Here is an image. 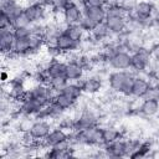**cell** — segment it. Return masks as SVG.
Here are the masks:
<instances>
[{"label": "cell", "mask_w": 159, "mask_h": 159, "mask_svg": "<svg viewBox=\"0 0 159 159\" xmlns=\"http://www.w3.org/2000/svg\"><path fill=\"white\" fill-rule=\"evenodd\" d=\"M134 75L128 71H113L108 75V86L113 93H120L124 97L132 96V86Z\"/></svg>", "instance_id": "6da1fadb"}, {"label": "cell", "mask_w": 159, "mask_h": 159, "mask_svg": "<svg viewBox=\"0 0 159 159\" xmlns=\"http://www.w3.org/2000/svg\"><path fill=\"white\" fill-rule=\"evenodd\" d=\"M152 62V53L150 48L143 46L137 52L132 53V61H130V68L137 73H143L148 71L149 65Z\"/></svg>", "instance_id": "7a4b0ae2"}, {"label": "cell", "mask_w": 159, "mask_h": 159, "mask_svg": "<svg viewBox=\"0 0 159 159\" xmlns=\"http://www.w3.org/2000/svg\"><path fill=\"white\" fill-rule=\"evenodd\" d=\"M99 118H101V116H98L88 109H82L80 116H77L75 118V124H73L75 130H83V129L98 125Z\"/></svg>", "instance_id": "3957f363"}, {"label": "cell", "mask_w": 159, "mask_h": 159, "mask_svg": "<svg viewBox=\"0 0 159 159\" xmlns=\"http://www.w3.org/2000/svg\"><path fill=\"white\" fill-rule=\"evenodd\" d=\"M130 61H132V53L128 51H117L114 52L107 61L109 67H112L116 71H127L130 68Z\"/></svg>", "instance_id": "277c9868"}, {"label": "cell", "mask_w": 159, "mask_h": 159, "mask_svg": "<svg viewBox=\"0 0 159 159\" xmlns=\"http://www.w3.org/2000/svg\"><path fill=\"white\" fill-rule=\"evenodd\" d=\"M47 6L45 4H31V5H26L25 6V15L27 16L29 21L32 24H39L42 22L46 19L47 15Z\"/></svg>", "instance_id": "5b68a950"}, {"label": "cell", "mask_w": 159, "mask_h": 159, "mask_svg": "<svg viewBox=\"0 0 159 159\" xmlns=\"http://www.w3.org/2000/svg\"><path fill=\"white\" fill-rule=\"evenodd\" d=\"M43 104L41 102H39L37 99L32 98L29 94V91L26 92V94L24 96V98L20 101V113L25 114V116H36L41 109H42Z\"/></svg>", "instance_id": "8992f818"}, {"label": "cell", "mask_w": 159, "mask_h": 159, "mask_svg": "<svg viewBox=\"0 0 159 159\" xmlns=\"http://www.w3.org/2000/svg\"><path fill=\"white\" fill-rule=\"evenodd\" d=\"M51 129H52L51 123L47 119H37L32 123L29 133L32 135V138L36 142H42L47 137V134L51 132Z\"/></svg>", "instance_id": "52a82bcc"}, {"label": "cell", "mask_w": 159, "mask_h": 159, "mask_svg": "<svg viewBox=\"0 0 159 159\" xmlns=\"http://www.w3.org/2000/svg\"><path fill=\"white\" fill-rule=\"evenodd\" d=\"M107 158H122L127 157V139L119 138L111 144L103 145Z\"/></svg>", "instance_id": "ba28073f"}, {"label": "cell", "mask_w": 159, "mask_h": 159, "mask_svg": "<svg viewBox=\"0 0 159 159\" xmlns=\"http://www.w3.org/2000/svg\"><path fill=\"white\" fill-rule=\"evenodd\" d=\"M155 12V6L152 1H147V0H143V1H138L134 10L130 12L132 15L139 17V19H143V20H150L153 17Z\"/></svg>", "instance_id": "9c48e42d"}, {"label": "cell", "mask_w": 159, "mask_h": 159, "mask_svg": "<svg viewBox=\"0 0 159 159\" xmlns=\"http://www.w3.org/2000/svg\"><path fill=\"white\" fill-rule=\"evenodd\" d=\"M81 87H82L83 93H86V94H96V93L102 91L103 81L98 75L88 76L81 82Z\"/></svg>", "instance_id": "30bf717a"}, {"label": "cell", "mask_w": 159, "mask_h": 159, "mask_svg": "<svg viewBox=\"0 0 159 159\" xmlns=\"http://www.w3.org/2000/svg\"><path fill=\"white\" fill-rule=\"evenodd\" d=\"M68 132L66 129H63L62 127H56V128H52L51 132L47 134V137L42 140V143L48 147V148H52L57 144H60L61 142L66 140L68 138Z\"/></svg>", "instance_id": "8fae6325"}, {"label": "cell", "mask_w": 159, "mask_h": 159, "mask_svg": "<svg viewBox=\"0 0 159 159\" xmlns=\"http://www.w3.org/2000/svg\"><path fill=\"white\" fill-rule=\"evenodd\" d=\"M30 37H27V39H15V42H14L11 53L15 55V56H17V57H26V56L34 55L35 52L32 50Z\"/></svg>", "instance_id": "7c38bea8"}, {"label": "cell", "mask_w": 159, "mask_h": 159, "mask_svg": "<svg viewBox=\"0 0 159 159\" xmlns=\"http://www.w3.org/2000/svg\"><path fill=\"white\" fill-rule=\"evenodd\" d=\"M14 42H15V35L12 29L0 30V51L2 56H7L11 53Z\"/></svg>", "instance_id": "4fadbf2b"}, {"label": "cell", "mask_w": 159, "mask_h": 159, "mask_svg": "<svg viewBox=\"0 0 159 159\" xmlns=\"http://www.w3.org/2000/svg\"><path fill=\"white\" fill-rule=\"evenodd\" d=\"M104 22L107 24L111 34L113 36H120L125 32L127 19L125 17H117V16H107Z\"/></svg>", "instance_id": "5bb4252c"}, {"label": "cell", "mask_w": 159, "mask_h": 159, "mask_svg": "<svg viewBox=\"0 0 159 159\" xmlns=\"http://www.w3.org/2000/svg\"><path fill=\"white\" fill-rule=\"evenodd\" d=\"M66 71L65 77L68 80V82H80V80L84 76V68L78 62H66Z\"/></svg>", "instance_id": "9a60e30c"}, {"label": "cell", "mask_w": 159, "mask_h": 159, "mask_svg": "<svg viewBox=\"0 0 159 159\" xmlns=\"http://www.w3.org/2000/svg\"><path fill=\"white\" fill-rule=\"evenodd\" d=\"M149 86H150V82L145 77L135 76L134 81H133V86H132V96L130 97L142 99L145 96Z\"/></svg>", "instance_id": "2e32d148"}, {"label": "cell", "mask_w": 159, "mask_h": 159, "mask_svg": "<svg viewBox=\"0 0 159 159\" xmlns=\"http://www.w3.org/2000/svg\"><path fill=\"white\" fill-rule=\"evenodd\" d=\"M62 15H63V20L67 25H73V24H80L81 21V17L83 15V10L80 9L78 6H75V5H68L63 11H62Z\"/></svg>", "instance_id": "e0dca14e"}, {"label": "cell", "mask_w": 159, "mask_h": 159, "mask_svg": "<svg viewBox=\"0 0 159 159\" xmlns=\"http://www.w3.org/2000/svg\"><path fill=\"white\" fill-rule=\"evenodd\" d=\"M89 37L93 40V41H96V42H103L104 40H107V39H109L111 36H112V34H111V31H109V29H108V26H107V24L103 21V22H99V24H97L91 31H89Z\"/></svg>", "instance_id": "ac0fdd59"}, {"label": "cell", "mask_w": 159, "mask_h": 159, "mask_svg": "<svg viewBox=\"0 0 159 159\" xmlns=\"http://www.w3.org/2000/svg\"><path fill=\"white\" fill-rule=\"evenodd\" d=\"M145 118H152L159 114V102L153 99H142L139 112Z\"/></svg>", "instance_id": "d6986e66"}, {"label": "cell", "mask_w": 159, "mask_h": 159, "mask_svg": "<svg viewBox=\"0 0 159 159\" xmlns=\"http://www.w3.org/2000/svg\"><path fill=\"white\" fill-rule=\"evenodd\" d=\"M56 46L61 50L62 53H67V52H71V51H75L76 48H78V43L75 42L65 31L61 32V34L57 36Z\"/></svg>", "instance_id": "ffe728a7"}, {"label": "cell", "mask_w": 159, "mask_h": 159, "mask_svg": "<svg viewBox=\"0 0 159 159\" xmlns=\"http://www.w3.org/2000/svg\"><path fill=\"white\" fill-rule=\"evenodd\" d=\"M83 14L96 24L103 22L107 17V11L104 6H86L83 9Z\"/></svg>", "instance_id": "44dd1931"}, {"label": "cell", "mask_w": 159, "mask_h": 159, "mask_svg": "<svg viewBox=\"0 0 159 159\" xmlns=\"http://www.w3.org/2000/svg\"><path fill=\"white\" fill-rule=\"evenodd\" d=\"M53 102H55L63 112H65V111H68V109H72V108L76 106V103H77L76 99H73L72 97L67 96V94L63 93V92H58V93L55 96Z\"/></svg>", "instance_id": "7402d4cb"}, {"label": "cell", "mask_w": 159, "mask_h": 159, "mask_svg": "<svg viewBox=\"0 0 159 159\" xmlns=\"http://www.w3.org/2000/svg\"><path fill=\"white\" fill-rule=\"evenodd\" d=\"M65 32L77 43H80L84 37H86V34H88L80 24H73V25H68L65 30Z\"/></svg>", "instance_id": "603a6c76"}, {"label": "cell", "mask_w": 159, "mask_h": 159, "mask_svg": "<svg viewBox=\"0 0 159 159\" xmlns=\"http://www.w3.org/2000/svg\"><path fill=\"white\" fill-rule=\"evenodd\" d=\"M103 128V145H107V144H111L113 143L114 140L122 138V133L118 128H116L114 125L112 124H107L106 127H102Z\"/></svg>", "instance_id": "cb8c5ba5"}, {"label": "cell", "mask_w": 159, "mask_h": 159, "mask_svg": "<svg viewBox=\"0 0 159 159\" xmlns=\"http://www.w3.org/2000/svg\"><path fill=\"white\" fill-rule=\"evenodd\" d=\"M66 62L60 61V60H52L50 62V66L47 68V73L48 76L52 77H58V76H65V71H66Z\"/></svg>", "instance_id": "d4e9b609"}, {"label": "cell", "mask_w": 159, "mask_h": 159, "mask_svg": "<svg viewBox=\"0 0 159 159\" xmlns=\"http://www.w3.org/2000/svg\"><path fill=\"white\" fill-rule=\"evenodd\" d=\"M106 11H107V16H117V17H129V12L119 4V2H113L106 6Z\"/></svg>", "instance_id": "484cf974"}, {"label": "cell", "mask_w": 159, "mask_h": 159, "mask_svg": "<svg viewBox=\"0 0 159 159\" xmlns=\"http://www.w3.org/2000/svg\"><path fill=\"white\" fill-rule=\"evenodd\" d=\"M63 93H66L67 96L72 97L73 99L78 101L82 94H83V91H82V87H81V83H77V82H68L66 84V87L61 91Z\"/></svg>", "instance_id": "4316f807"}, {"label": "cell", "mask_w": 159, "mask_h": 159, "mask_svg": "<svg viewBox=\"0 0 159 159\" xmlns=\"http://www.w3.org/2000/svg\"><path fill=\"white\" fill-rule=\"evenodd\" d=\"M24 10H25V6H22L21 4H19V2L16 1V2H14V4L9 5L7 7H5V9L0 10V11L5 12V14L11 19V22H12V20H14L15 17H17V16H19V15H21V14H24Z\"/></svg>", "instance_id": "83f0119b"}, {"label": "cell", "mask_w": 159, "mask_h": 159, "mask_svg": "<svg viewBox=\"0 0 159 159\" xmlns=\"http://www.w3.org/2000/svg\"><path fill=\"white\" fill-rule=\"evenodd\" d=\"M45 5L52 11H63L70 5V0H46Z\"/></svg>", "instance_id": "f1b7e54d"}, {"label": "cell", "mask_w": 159, "mask_h": 159, "mask_svg": "<svg viewBox=\"0 0 159 159\" xmlns=\"http://www.w3.org/2000/svg\"><path fill=\"white\" fill-rule=\"evenodd\" d=\"M67 83H68V80H67L65 76H58V77H52V78L50 80L48 86H50L51 88H53L55 91L61 92V91L66 87Z\"/></svg>", "instance_id": "f546056e"}, {"label": "cell", "mask_w": 159, "mask_h": 159, "mask_svg": "<svg viewBox=\"0 0 159 159\" xmlns=\"http://www.w3.org/2000/svg\"><path fill=\"white\" fill-rule=\"evenodd\" d=\"M143 99H153L159 102V83H152Z\"/></svg>", "instance_id": "4dcf8cb0"}, {"label": "cell", "mask_w": 159, "mask_h": 159, "mask_svg": "<svg viewBox=\"0 0 159 159\" xmlns=\"http://www.w3.org/2000/svg\"><path fill=\"white\" fill-rule=\"evenodd\" d=\"M30 25H31V22L29 21V19H27V16L25 15V12L21 14V15H19L17 17H15V19L12 20V29L27 27V26H30Z\"/></svg>", "instance_id": "1f68e13d"}, {"label": "cell", "mask_w": 159, "mask_h": 159, "mask_svg": "<svg viewBox=\"0 0 159 159\" xmlns=\"http://www.w3.org/2000/svg\"><path fill=\"white\" fill-rule=\"evenodd\" d=\"M14 31V35H15V39H27L32 35V31H31V25L27 26V27H17V29H12Z\"/></svg>", "instance_id": "d6a6232c"}, {"label": "cell", "mask_w": 159, "mask_h": 159, "mask_svg": "<svg viewBox=\"0 0 159 159\" xmlns=\"http://www.w3.org/2000/svg\"><path fill=\"white\" fill-rule=\"evenodd\" d=\"M80 25H81V26H82V27H83V29H84V30H86V31L89 34V31H91V30H92V29H93V27H94L97 24H96L94 21H92V20H91L88 16H86V15L83 14V15H82V17H81Z\"/></svg>", "instance_id": "836d02e7"}, {"label": "cell", "mask_w": 159, "mask_h": 159, "mask_svg": "<svg viewBox=\"0 0 159 159\" xmlns=\"http://www.w3.org/2000/svg\"><path fill=\"white\" fill-rule=\"evenodd\" d=\"M5 29H12V22L11 19L2 11H0V30Z\"/></svg>", "instance_id": "e575fe53"}, {"label": "cell", "mask_w": 159, "mask_h": 159, "mask_svg": "<svg viewBox=\"0 0 159 159\" xmlns=\"http://www.w3.org/2000/svg\"><path fill=\"white\" fill-rule=\"evenodd\" d=\"M137 2H138V0H122L119 4L130 14L133 10H134V7H135V5H137Z\"/></svg>", "instance_id": "d590c367"}, {"label": "cell", "mask_w": 159, "mask_h": 159, "mask_svg": "<svg viewBox=\"0 0 159 159\" xmlns=\"http://www.w3.org/2000/svg\"><path fill=\"white\" fill-rule=\"evenodd\" d=\"M150 53H152V58L157 62H159V42H155L152 47H150Z\"/></svg>", "instance_id": "8d00e7d4"}, {"label": "cell", "mask_w": 159, "mask_h": 159, "mask_svg": "<svg viewBox=\"0 0 159 159\" xmlns=\"http://www.w3.org/2000/svg\"><path fill=\"white\" fill-rule=\"evenodd\" d=\"M152 26L155 29H159V10H155V12L152 17Z\"/></svg>", "instance_id": "74e56055"}, {"label": "cell", "mask_w": 159, "mask_h": 159, "mask_svg": "<svg viewBox=\"0 0 159 159\" xmlns=\"http://www.w3.org/2000/svg\"><path fill=\"white\" fill-rule=\"evenodd\" d=\"M70 4L75 5V6H78L82 10L86 7V0H70Z\"/></svg>", "instance_id": "f35d334b"}, {"label": "cell", "mask_w": 159, "mask_h": 159, "mask_svg": "<svg viewBox=\"0 0 159 159\" xmlns=\"http://www.w3.org/2000/svg\"><path fill=\"white\" fill-rule=\"evenodd\" d=\"M1 82L2 83H5V82H9V78H10V75H9V72H6L5 70H2L1 71Z\"/></svg>", "instance_id": "ab89813d"}, {"label": "cell", "mask_w": 159, "mask_h": 159, "mask_svg": "<svg viewBox=\"0 0 159 159\" xmlns=\"http://www.w3.org/2000/svg\"><path fill=\"white\" fill-rule=\"evenodd\" d=\"M27 5H31V4H45L46 0H25Z\"/></svg>", "instance_id": "60d3db41"}, {"label": "cell", "mask_w": 159, "mask_h": 159, "mask_svg": "<svg viewBox=\"0 0 159 159\" xmlns=\"http://www.w3.org/2000/svg\"><path fill=\"white\" fill-rule=\"evenodd\" d=\"M122 0H114V2H120Z\"/></svg>", "instance_id": "b9f144b4"}, {"label": "cell", "mask_w": 159, "mask_h": 159, "mask_svg": "<svg viewBox=\"0 0 159 159\" xmlns=\"http://www.w3.org/2000/svg\"><path fill=\"white\" fill-rule=\"evenodd\" d=\"M158 148H159V138H158Z\"/></svg>", "instance_id": "7bdbcfd3"}]
</instances>
